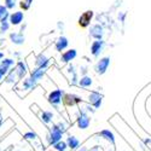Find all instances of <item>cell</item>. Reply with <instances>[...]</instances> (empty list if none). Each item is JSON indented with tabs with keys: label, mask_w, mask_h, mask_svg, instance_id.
Here are the masks:
<instances>
[{
	"label": "cell",
	"mask_w": 151,
	"mask_h": 151,
	"mask_svg": "<svg viewBox=\"0 0 151 151\" xmlns=\"http://www.w3.org/2000/svg\"><path fill=\"white\" fill-rule=\"evenodd\" d=\"M109 65H110V58L109 57H103V58H100L98 60V63H97L96 67H94V70H96L97 74L103 75V74L106 73Z\"/></svg>",
	"instance_id": "cell-1"
},
{
	"label": "cell",
	"mask_w": 151,
	"mask_h": 151,
	"mask_svg": "<svg viewBox=\"0 0 151 151\" xmlns=\"http://www.w3.org/2000/svg\"><path fill=\"white\" fill-rule=\"evenodd\" d=\"M3 78H4V76H3V75H1V74H0V80H1Z\"/></svg>",
	"instance_id": "cell-34"
},
{
	"label": "cell",
	"mask_w": 151,
	"mask_h": 151,
	"mask_svg": "<svg viewBox=\"0 0 151 151\" xmlns=\"http://www.w3.org/2000/svg\"><path fill=\"white\" fill-rule=\"evenodd\" d=\"M68 45H69V41H68V39H67L65 36H60V37H58L57 41H56V44H55L56 51H58V52L64 51V50L68 47Z\"/></svg>",
	"instance_id": "cell-12"
},
{
	"label": "cell",
	"mask_w": 151,
	"mask_h": 151,
	"mask_svg": "<svg viewBox=\"0 0 151 151\" xmlns=\"http://www.w3.org/2000/svg\"><path fill=\"white\" fill-rule=\"evenodd\" d=\"M32 4H33V0H22V1L19 3V6L24 11H27V10H29V7H30Z\"/></svg>",
	"instance_id": "cell-26"
},
{
	"label": "cell",
	"mask_w": 151,
	"mask_h": 151,
	"mask_svg": "<svg viewBox=\"0 0 151 151\" xmlns=\"http://www.w3.org/2000/svg\"><path fill=\"white\" fill-rule=\"evenodd\" d=\"M98 135H99V137H102V138H104L106 142L111 143L112 145L115 144V137H114V134H112V132H110L109 129H103V131H100V132L98 133Z\"/></svg>",
	"instance_id": "cell-16"
},
{
	"label": "cell",
	"mask_w": 151,
	"mask_h": 151,
	"mask_svg": "<svg viewBox=\"0 0 151 151\" xmlns=\"http://www.w3.org/2000/svg\"><path fill=\"white\" fill-rule=\"evenodd\" d=\"M47 99H48L50 104H52V105H59L62 103V100H63V91L62 90H58V88L55 90V91H52L51 93L48 94Z\"/></svg>",
	"instance_id": "cell-4"
},
{
	"label": "cell",
	"mask_w": 151,
	"mask_h": 151,
	"mask_svg": "<svg viewBox=\"0 0 151 151\" xmlns=\"http://www.w3.org/2000/svg\"><path fill=\"white\" fill-rule=\"evenodd\" d=\"M102 100H103V96L100 94L99 92H91L90 96H88V102L96 109L100 108V105H102Z\"/></svg>",
	"instance_id": "cell-8"
},
{
	"label": "cell",
	"mask_w": 151,
	"mask_h": 151,
	"mask_svg": "<svg viewBox=\"0 0 151 151\" xmlns=\"http://www.w3.org/2000/svg\"><path fill=\"white\" fill-rule=\"evenodd\" d=\"M90 35L94 40H102L103 35H104V28L100 26V24H94L90 29Z\"/></svg>",
	"instance_id": "cell-6"
},
{
	"label": "cell",
	"mask_w": 151,
	"mask_h": 151,
	"mask_svg": "<svg viewBox=\"0 0 151 151\" xmlns=\"http://www.w3.org/2000/svg\"><path fill=\"white\" fill-rule=\"evenodd\" d=\"M3 58H4V53H3V52H0V62H1Z\"/></svg>",
	"instance_id": "cell-33"
},
{
	"label": "cell",
	"mask_w": 151,
	"mask_h": 151,
	"mask_svg": "<svg viewBox=\"0 0 151 151\" xmlns=\"http://www.w3.org/2000/svg\"><path fill=\"white\" fill-rule=\"evenodd\" d=\"M23 138H24V139L32 140V139H35V138H36V134H35L34 132H27V133H24Z\"/></svg>",
	"instance_id": "cell-28"
},
{
	"label": "cell",
	"mask_w": 151,
	"mask_h": 151,
	"mask_svg": "<svg viewBox=\"0 0 151 151\" xmlns=\"http://www.w3.org/2000/svg\"><path fill=\"white\" fill-rule=\"evenodd\" d=\"M16 78H17V75H16L15 70H14V71H9V73H7V75H6L5 81H6V82H9V83H14V82L16 81Z\"/></svg>",
	"instance_id": "cell-24"
},
{
	"label": "cell",
	"mask_w": 151,
	"mask_h": 151,
	"mask_svg": "<svg viewBox=\"0 0 151 151\" xmlns=\"http://www.w3.org/2000/svg\"><path fill=\"white\" fill-rule=\"evenodd\" d=\"M93 83V81H92V78L91 76H82L81 79H80V81H79V85L81 86V87H83V88H87V87H91V85Z\"/></svg>",
	"instance_id": "cell-20"
},
{
	"label": "cell",
	"mask_w": 151,
	"mask_h": 151,
	"mask_svg": "<svg viewBox=\"0 0 151 151\" xmlns=\"http://www.w3.org/2000/svg\"><path fill=\"white\" fill-rule=\"evenodd\" d=\"M24 19V14L22 11H16V12H12V14L9 16V22L12 26H18L21 24Z\"/></svg>",
	"instance_id": "cell-9"
},
{
	"label": "cell",
	"mask_w": 151,
	"mask_h": 151,
	"mask_svg": "<svg viewBox=\"0 0 151 151\" xmlns=\"http://www.w3.org/2000/svg\"><path fill=\"white\" fill-rule=\"evenodd\" d=\"M15 73H16V75H17L18 79H23V78L27 75V67H26V64H24L23 62H18L17 65H16Z\"/></svg>",
	"instance_id": "cell-15"
},
{
	"label": "cell",
	"mask_w": 151,
	"mask_h": 151,
	"mask_svg": "<svg viewBox=\"0 0 151 151\" xmlns=\"http://www.w3.org/2000/svg\"><path fill=\"white\" fill-rule=\"evenodd\" d=\"M78 151H88V150H87V147H86V146H82V147H80Z\"/></svg>",
	"instance_id": "cell-31"
},
{
	"label": "cell",
	"mask_w": 151,
	"mask_h": 151,
	"mask_svg": "<svg viewBox=\"0 0 151 151\" xmlns=\"http://www.w3.org/2000/svg\"><path fill=\"white\" fill-rule=\"evenodd\" d=\"M9 16H10V14L5 15L4 18L0 19V34L6 33L9 30V28H10V22L7 21L9 19Z\"/></svg>",
	"instance_id": "cell-19"
},
{
	"label": "cell",
	"mask_w": 151,
	"mask_h": 151,
	"mask_svg": "<svg viewBox=\"0 0 151 151\" xmlns=\"http://www.w3.org/2000/svg\"><path fill=\"white\" fill-rule=\"evenodd\" d=\"M76 123H78V127L80 129H87L88 128V126H90V123H91V119H90L88 114H87L86 111H81L79 117H78Z\"/></svg>",
	"instance_id": "cell-5"
},
{
	"label": "cell",
	"mask_w": 151,
	"mask_h": 151,
	"mask_svg": "<svg viewBox=\"0 0 151 151\" xmlns=\"http://www.w3.org/2000/svg\"><path fill=\"white\" fill-rule=\"evenodd\" d=\"M93 16H94V14H93V11L92 10H87V11H85L83 14L79 17V26L81 27V28H87L91 24V21H92V18H93Z\"/></svg>",
	"instance_id": "cell-2"
},
{
	"label": "cell",
	"mask_w": 151,
	"mask_h": 151,
	"mask_svg": "<svg viewBox=\"0 0 151 151\" xmlns=\"http://www.w3.org/2000/svg\"><path fill=\"white\" fill-rule=\"evenodd\" d=\"M91 151H99V146H94V147H93Z\"/></svg>",
	"instance_id": "cell-32"
},
{
	"label": "cell",
	"mask_w": 151,
	"mask_h": 151,
	"mask_svg": "<svg viewBox=\"0 0 151 151\" xmlns=\"http://www.w3.org/2000/svg\"><path fill=\"white\" fill-rule=\"evenodd\" d=\"M76 56H78L76 50H75V48H70V50H68V51L63 52V55L60 57V60L63 63H69V62H71V60H74L75 58H76Z\"/></svg>",
	"instance_id": "cell-11"
},
{
	"label": "cell",
	"mask_w": 151,
	"mask_h": 151,
	"mask_svg": "<svg viewBox=\"0 0 151 151\" xmlns=\"http://www.w3.org/2000/svg\"><path fill=\"white\" fill-rule=\"evenodd\" d=\"M4 5H5V7L7 9V10H10V9H14L15 6H16V0H4Z\"/></svg>",
	"instance_id": "cell-27"
},
{
	"label": "cell",
	"mask_w": 151,
	"mask_h": 151,
	"mask_svg": "<svg viewBox=\"0 0 151 151\" xmlns=\"http://www.w3.org/2000/svg\"><path fill=\"white\" fill-rule=\"evenodd\" d=\"M0 151H1V149H0Z\"/></svg>",
	"instance_id": "cell-35"
},
{
	"label": "cell",
	"mask_w": 151,
	"mask_h": 151,
	"mask_svg": "<svg viewBox=\"0 0 151 151\" xmlns=\"http://www.w3.org/2000/svg\"><path fill=\"white\" fill-rule=\"evenodd\" d=\"M46 70H47V68H41V67H40V68H35V69L32 71V74H30V78H32L35 82H37L39 80H41V79L44 78Z\"/></svg>",
	"instance_id": "cell-13"
},
{
	"label": "cell",
	"mask_w": 151,
	"mask_h": 151,
	"mask_svg": "<svg viewBox=\"0 0 151 151\" xmlns=\"http://www.w3.org/2000/svg\"><path fill=\"white\" fill-rule=\"evenodd\" d=\"M63 103L67 106H75L76 104L81 103V98L75 94H63Z\"/></svg>",
	"instance_id": "cell-7"
},
{
	"label": "cell",
	"mask_w": 151,
	"mask_h": 151,
	"mask_svg": "<svg viewBox=\"0 0 151 151\" xmlns=\"http://www.w3.org/2000/svg\"><path fill=\"white\" fill-rule=\"evenodd\" d=\"M67 145H68V147L69 149H71V150H76L78 147H79V145H80V142H79V139L76 137H74V135H69L68 138H67Z\"/></svg>",
	"instance_id": "cell-18"
},
{
	"label": "cell",
	"mask_w": 151,
	"mask_h": 151,
	"mask_svg": "<svg viewBox=\"0 0 151 151\" xmlns=\"http://www.w3.org/2000/svg\"><path fill=\"white\" fill-rule=\"evenodd\" d=\"M0 65L6 68V69H10L11 67H14L15 65V60L12 59V58H5L4 60L0 62Z\"/></svg>",
	"instance_id": "cell-22"
},
{
	"label": "cell",
	"mask_w": 151,
	"mask_h": 151,
	"mask_svg": "<svg viewBox=\"0 0 151 151\" xmlns=\"http://www.w3.org/2000/svg\"><path fill=\"white\" fill-rule=\"evenodd\" d=\"M103 48H104V41L103 40H96L92 42L91 45V53L94 57H98L100 53L103 52Z\"/></svg>",
	"instance_id": "cell-10"
},
{
	"label": "cell",
	"mask_w": 151,
	"mask_h": 151,
	"mask_svg": "<svg viewBox=\"0 0 151 151\" xmlns=\"http://www.w3.org/2000/svg\"><path fill=\"white\" fill-rule=\"evenodd\" d=\"M62 137H63V132L57 127V124H56L51 128V134H50V137H48V143L51 145H55V144H57L58 142L62 140Z\"/></svg>",
	"instance_id": "cell-3"
},
{
	"label": "cell",
	"mask_w": 151,
	"mask_h": 151,
	"mask_svg": "<svg viewBox=\"0 0 151 151\" xmlns=\"http://www.w3.org/2000/svg\"><path fill=\"white\" fill-rule=\"evenodd\" d=\"M57 127H58V128H59V129H60L63 133H64V132H65V129H67V128H65V124L63 123V122H59V123L57 124Z\"/></svg>",
	"instance_id": "cell-30"
},
{
	"label": "cell",
	"mask_w": 151,
	"mask_h": 151,
	"mask_svg": "<svg viewBox=\"0 0 151 151\" xmlns=\"http://www.w3.org/2000/svg\"><path fill=\"white\" fill-rule=\"evenodd\" d=\"M48 63H50V59L45 56V55H40L36 57V60H35V64H36V68H47L48 67Z\"/></svg>",
	"instance_id": "cell-17"
},
{
	"label": "cell",
	"mask_w": 151,
	"mask_h": 151,
	"mask_svg": "<svg viewBox=\"0 0 151 151\" xmlns=\"http://www.w3.org/2000/svg\"><path fill=\"white\" fill-rule=\"evenodd\" d=\"M53 147L56 149V150H58V151H65V149L68 147V145H67V143L65 142H58L57 144H55L53 145Z\"/></svg>",
	"instance_id": "cell-25"
},
{
	"label": "cell",
	"mask_w": 151,
	"mask_h": 151,
	"mask_svg": "<svg viewBox=\"0 0 151 151\" xmlns=\"http://www.w3.org/2000/svg\"><path fill=\"white\" fill-rule=\"evenodd\" d=\"M23 88H26V90H33L34 87L36 86V82L32 79V78H27V79H24L23 80Z\"/></svg>",
	"instance_id": "cell-21"
},
{
	"label": "cell",
	"mask_w": 151,
	"mask_h": 151,
	"mask_svg": "<svg viewBox=\"0 0 151 151\" xmlns=\"http://www.w3.org/2000/svg\"><path fill=\"white\" fill-rule=\"evenodd\" d=\"M10 40L15 45H23L24 41H26V37H24L23 33H11L10 34Z\"/></svg>",
	"instance_id": "cell-14"
},
{
	"label": "cell",
	"mask_w": 151,
	"mask_h": 151,
	"mask_svg": "<svg viewBox=\"0 0 151 151\" xmlns=\"http://www.w3.org/2000/svg\"><path fill=\"white\" fill-rule=\"evenodd\" d=\"M7 14L9 12H7V9L5 7V5H0V19L4 18V16Z\"/></svg>",
	"instance_id": "cell-29"
},
{
	"label": "cell",
	"mask_w": 151,
	"mask_h": 151,
	"mask_svg": "<svg viewBox=\"0 0 151 151\" xmlns=\"http://www.w3.org/2000/svg\"><path fill=\"white\" fill-rule=\"evenodd\" d=\"M52 117H53V114L51 111H42L41 114V120L45 122V123H50L52 121Z\"/></svg>",
	"instance_id": "cell-23"
}]
</instances>
